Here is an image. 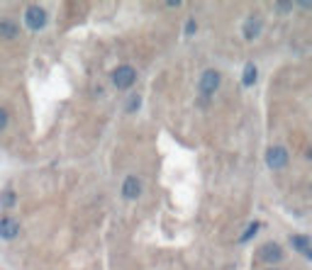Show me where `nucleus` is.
Listing matches in <instances>:
<instances>
[{"instance_id": "obj_7", "label": "nucleus", "mask_w": 312, "mask_h": 270, "mask_svg": "<svg viewBox=\"0 0 312 270\" xmlns=\"http://www.w3.org/2000/svg\"><path fill=\"white\" fill-rule=\"evenodd\" d=\"M261 30H263V22H261V17H256V15H251V17H246L244 20V25H242V34H244V39H256L259 34H261Z\"/></svg>"}, {"instance_id": "obj_13", "label": "nucleus", "mask_w": 312, "mask_h": 270, "mask_svg": "<svg viewBox=\"0 0 312 270\" xmlns=\"http://www.w3.org/2000/svg\"><path fill=\"white\" fill-rule=\"evenodd\" d=\"M259 229H261V224H259V221H251V224L246 226V231L239 236V241H242V243H244V241H249L251 236H256V231H259Z\"/></svg>"}, {"instance_id": "obj_2", "label": "nucleus", "mask_w": 312, "mask_h": 270, "mask_svg": "<svg viewBox=\"0 0 312 270\" xmlns=\"http://www.w3.org/2000/svg\"><path fill=\"white\" fill-rule=\"evenodd\" d=\"M134 81H137V71H134L132 66H117V68L112 71V83H115V88H117V90H127V88H132V85H134Z\"/></svg>"}, {"instance_id": "obj_15", "label": "nucleus", "mask_w": 312, "mask_h": 270, "mask_svg": "<svg viewBox=\"0 0 312 270\" xmlns=\"http://www.w3.org/2000/svg\"><path fill=\"white\" fill-rule=\"evenodd\" d=\"M273 8H276L278 13H288V10H293V3H276Z\"/></svg>"}, {"instance_id": "obj_4", "label": "nucleus", "mask_w": 312, "mask_h": 270, "mask_svg": "<svg viewBox=\"0 0 312 270\" xmlns=\"http://www.w3.org/2000/svg\"><path fill=\"white\" fill-rule=\"evenodd\" d=\"M266 166H268L271 170L285 168V166H288V151H285L283 146H271V149L266 151Z\"/></svg>"}, {"instance_id": "obj_1", "label": "nucleus", "mask_w": 312, "mask_h": 270, "mask_svg": "<svg viewBox=\"0 0 312 270\" xmlns=\"http://www.w3.org/2000/svg\"><path fill=\"white\" fill-rule=\"evenodd\" d=\"M220 83H222V76H220V71H215V68H208V71H203V76H200V81H198V90H200V95L210 98V95H215V93H217Z\"/></svg>"}, {"instance_id": "obj_9", "label": "nucleus", "mask_w": 312, "mask_h": 270, "mask_svg": "<svg viewBox=\"0 0 312 270\" xmlns=\"http://www.w3.org/2000/svg\"><path fill=\"white\" fill-rule=\"evenodd\" d=\"M290 243H293V248H295V251H300L305 258H310V238H307V236H302V234H293V236H290Z\"/></svg>"}, {"instance_id": "obj_10", "label": "nucleus", "mask_w": 312, "mask_h": 270, "mask_svg": "<svg viewBox=\"0 0 312 270\" xmlns=\"http://www.w3.org/2000/svg\"><path fill=\"white\" fill-rule=\"evenodd\" d=\"M20 34V27L13 22V20H0V37L5 39H15Z\"/></svg>"}, {"instance_id": "obj_3", "label": "nucleus", "mask_w": 312, "mask_h": 270, "mask_svg": "<svg viewBox=\"0 0 312 270\" xmlns=\"http://www.w3.org/2000/svg\"><path fill=\"white\" fill-rule=\"evenodd\" d=\"M25 25L32 30V32H39L44 25H47V10L39 8V5H30L25 10Z\"/></svg>"}, {"instance_id": "obj_14", "label": "nucleus", "mask_w": 312, "mask_h": 270, "mask_svg": "<svg viewBox=\"0 0 312 270\" xmlns=\"http://www.w3.org/2000/svg\"><path fill=\"white\" fill-rule=\"evenodd\" d=\"M139 105H141V98H139V95L134 93V95L129 98V105H127V112H134V110H137Z\"/></svg>"}, {"instance_id": "obj_8", "label": "nucleus", "mask_w": 312, "mask_h": 270, "mask_svg": "<svg viewBox=\"0 0 312 270\" xmlns=\"http://www.w3.org/2000/svg\"><path fill=\"white\" fill-rule=\"evenodd\" d=\"M139 195H141V180L137 175L124 178V183H122V197L124 200H137Z\"/></svg>"}, {"instance_id": "obj_16", "label": "nucleus", "mask_w": 312, "mask_h": 270, "mask_svg": "<svg viewBox=\"0 0 312 270\" xmlns=\"http://www.w3.org/2000/svg\"><path fill=\"white\" fill-rule=\"evenodd\" d=\"M8 127V112L3 110V107H0V132H3Z\"/></svg>"}, {"instance_id": "obj_18", "label": "nucleus", "mask_w": 312, "mask_h": 270, "mask_svg": "<svg viewBox=\"0 0 312 270\" xmlns=\"http://www.w3.org/2000/svg\"><path fill=\"white\" fill-rule=\"evenodd\" d=\"M268 270H280V268H268Z\"/></svg>"}, {"instance_id": "obj_12", "label": "nucleus", "mask_w": 312, "mask_h": 270, "mask_svg": "<svg viewBox=\"0 0 312 270\" xmlns=\"http://www.w3.org/2000/svg\"><path fill=\"white\" fill-rule=\"evenodd\" d=\"M15 192L13 190H3V195H0V207H3V209H10L13 204H15Z\"/></svg>"}, {"instance_id": "obj_11", "label": "nucleus", "mask_w": 312, "mask_h": 270, "mask_svg": "<svg viewBox=\"0 0 312 270\" xmlns=\"http://www.w3.org/2000/svg\"><path fill=\"white\" fill-rule=\"evenodd\" d=\"M256 78H259V68H256L254 64H246V66H244V76H242V83H244L246 88H251V85L256 83Z\"/></svg>"}, {"instance_id": "obj_17", "label": "nucleus", "mask_w": 312, "mask_h": 270, "mask_svg": "<svg viewBox=\"0 0 312 270\" xmlns=\"http://www.w3.org/2000/svg\"><path fill=\"white\" fill-rule=\"evenodd\" d=\"M195 30H198V25H195V20H188V22H186V34L191 37V34H193Z\"/></svg>"}, {"instance_id": "obj_6", "label": "nucleus", "mask_w": 312, "mask_h": 270, "mask_svg": "<svg viewBox=\"0 0 312 270\" xmlns=\"http://www.w3.org/2000/svg\"><path fill=\"white\" fill-rule=\"evenodd\" d=\"M259 258L263 260V263H278V260H283V248L278 246V243H263L261 248H259Z\"/></svg>"}, {"instance_id": "obj_5", "label": "nucleus", "mask_w": 312, "mask_h": 270, "mask_svg": "<svg viewBox=\"0 0 312 270\" xmlns=\"http://www.w3.org/2000/svg\"><path fill=\"white\" fill-rule=\"evenodd\" d=\"M20 236V221L13 219V217H3L0 219V238H5V241H13Z\"/></svg>"}]
</instances>
